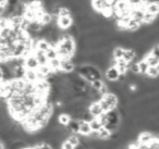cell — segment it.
<instances>
[{
    "instance_id": "cell-18",
    "label": "cell",
    "mask_w": 159,
    "mask_h": 149,
    "mask_svg": "<svg viewBox=\"0 0 159 149\" xmlns=\"http://www.w3.org/2000/svg\"><path fill=\"white\" fill-rule=\"evenodd\" d=\"M124 52H125V48H123V47H121V46H117L113 48L112 57L115 58V59H121V58H123Z\"/></svg>"
},
{
    "instance_id": "cell-24",
    "label": "cell",
    "mask_w": 159,
    "mask_h": 149,
    "mask_svg": "<svg viewBox=\"0 0 159 149\" xmlns=\"http://www.w3.org/2000/svg\"><path fill=\"white\" fill-rule=\"evenodd\" d=\"M128 2L131 8H139L145 3V1L144 0H128Z\"/></svg>"
},
{
    "instance_id": "cell-12",
    "label": "cell",
    "mask_w": 159,
    "mask_h": 149,
    "mask_svg": "<svg viewBox=\"0 0 159 149\" xmlns=\"http://www.w3.org/2000/svg\"><path fill=\"white\" fill-rule=\"evenodd\" d=\"M142 24L143 23L139 22V21L134 20V19H131L130 22L128 23V25H126V31L128 32H137L139 29L142 27Z\"/></svg>"
},
{
    "instance_id": "cell-3",
    "label": "cell",
    "mask_w": 159,
    "mask_h": 149,
    "mask_svg": "<svg viewBox=\"0 0 159 149\" xmlns=\"http://www.w3.org/2000/svg\"><path fill=\"white\" fill-rule=\"evenodd\" d=\"M57 24L63 31H68L73 24H74V19L72 16H59L57 20Z\"/></svg>"
},
{
    "instance_id": "cell-17",
    "label": "cell",
    "mask_w": 159,
    "mask_h": 149,
    "mask_svg": "<svg viewBox=\"0 0 159 149\" xmlns=\"http://www.w3.org/2000/svg\"><path fill=\"white\" fill-rule=\"evenodd\" d=\"M111 131L110 129H108L107 127H102L100 131H98V137H99V139H102V140H108L110 139L111 137Z\"/></svg>"
},
{
    "instance_id": "cell-27",
    "label": "cell",
    "mask_w": 159,
    "mask_h": 149,
    "mask_svg": "<svg viewBox=\"0 0 159 149\" xmlns=\"http://www.w3.org/2000/svg\"><path fill=\"white\" fill-rule=\"evenodd\" d=\"M23 149H36V147L35 146H30V145H29V146L24 147Z\"/></svg>"
},
{
    "instance_id": "cell-7",
    "label": "cell",
    "mask_w": 159,
    "mask_h": 149,
    "mask_svg": "<svg viewBox=\"0 0 159 149\" xmlns=\"http://www.w3.org/2000/svg\"><path fill=\"white\" fill-rule=\"evenodd\" d=\"M51 47H52L51 43L48 39H46V38H39L35 43V50H40L44 51V52H47Z\"/></svg>"
},
{
    "instance_id": "cell-11",
    "label": "cell",
    "mask_w": 159,
    "mask_h": 149,
    "mask_svg": "<svg viewBox=\"0 0 159 149\" xmlns=\"http://www.w3.org/2000/svg\"><path fill=\"white\" fill-rule=\"evenodd\" d=\"M24 79L30 83H35L38 81L37 77V70H31V69H26V72H25Z\"/></svg>"
},
{
    "instance_id": "cell-20",
    "label": "cell",
    "mask_w": 159,
    "mask_h": 149,
    "mask_svg": "<svg viewBox=\"0 0 159 149\" xmlns=\"http://www.w3.org/2000/svg\"><path fill=\"white\" fill-rule=\"evenodd\" d=\"M139 73H141V74H143V75L147 74V71H148V69H149V64L147 63V61H146L144 58L139 61Z\"/></svg>"
},
{
    "instance_id": "cell-1",
    "label": "cell",
    "mask_w": 159,
    "mask_h": 149,
    "mask_svg": "<svg viewBox=\"0 0 159 149\" xmlns=\"http://www.w3.org/2000/svg\"><path fill=\"white\" fill-rule=\"evenodd\" d=\"M100 105H102V108L104 110L105 113L111 111V110L117 109L118 105H119V97H118L117 94L115 93H107L106 95L102 96V98L99 100Z\"/></svg>"
},
{
    "instance_id": "cell-16",
    "label": "cell",
    "mask_w": 159,
    "mask_h": 149,
    "mask_svg": "<svg viewBox=\"0 0 159 149\" xmlns=\"http://www.w3.org/2000/svg\"><path fill=\"white\" fill-rule=\"evenodd\" d=\"M66 127H68V129L71 132V133L77 134L80 132V120L72 119V120H71V122L69 123V125Z\"/></svg>"
},
{
    "instance_id": "cell-10",
    "label": "cell",
    "mask_w": 159,
    "mask_h": 149,
    "mask_svg": "<svg viewBox=\"0 0 159 149\" xmlns=\"http://www.w3.org/2000/svg\"><path fill=\"white\" fill-rule=\"evenodd\" d=\"M92 132H93V129H92L89 122H87V121H84V120L81 119V120H80V132H79V134L84 135V136H89Z\"/></svg>"
},
{
    "instance_id": "cell-26",
    "label": "cell",
    "mask_w": 159,
    "mask_h": 149,
    "mask_svg": "<svg viewBox=\"0 0 159 149\" xmlns=\"http://www.w3.org/2000/svg\"><path fill=\"white\" fill-rule=\"evenodd\" d=\"M74 148H75V147L73 146V145L71 144L68 139L64 140V142H62V149H74Z\"/></svg>"
},
{
    "instance_id": "cell-23",
    "label": "cell",
    "mask_w": 159,
    "mask_h": 149,
    "mask_svg": "<svg viewBox=\"0 0 159 149\" xmlns=\"http://www.w3.org/2000/svg\"><path fill=\"white\" fill-rule=\"evenodd\" d=\"M91 85H92V87H93L94 89H96V90H98V92H99L100 88L105 85V83H104V81H102V79H95L94 82H92Z\"/></svg>"
},
{
    "instance_id": "cell-8",
    "label": "cell",
    "mask_w": 159,
    "mask_h": 149,
    "mask_svg": "<svg viewBox=\"0 0 159 149\" xmlns=\"http://www.w3.org/2000/svg\"><path fill=\"white\" fill-rule=\"evenodd\" d=\"M89 112L95 116V118H99L102 113H105L99 101H93V102L91 103V106H89Z\"/></svg>"
},
{
    "instance_id": "cell-15",
    "label": "cell",
    "mask_w": 159,
    "mask_h": 149,
    "mask_svg": "<svg viewBox=\"0 0 159 149\" xmlns=\"http://www.w3.org/2000/svg\"><path fill=\"white\" fill-rule=\"evenodd\" d=\"M34 53H35V56L37 57L38 62H39L40 65H45V64H48L49 59L47 58L46 52H44V51H40V50H35V51H34Z\"/></svg>"
},
{
    "instance_id": "cell-5",
    "label": "cell",
    "mask_w": 159,
    "mask_h": 149,
    "mask_svg": "<svg viewBox=\"0 0 159 149\" xmlns=\"http://www.w3.org/2000/svg\"><path fill=\"white\" fill-rule=\"evenodd\" d=\"M120 75H121V73H120V71L118 70L117 66L115 65H110L108 66V69L106 70V73H105V76H106V79L109 82H116L119 79Z\"/></svg>"
},
{
    "instance_id": "cell-2",
    "label": "cell",
    "mask_w": 159,
    "mask_h": 149,
    "mask_svg": "<svg viewBox=\"0 0 159 149\" xmlns=\"http://www.w3.org/2000/svg\"><path fill=\"white\" fill-rule=\"evenodd\" d=\"M92 7L96 12L100 13L104 10L112 7V0H92Z\"/></svg>"
},
{
    "instance_id": "cell-28",
    "label": "cell",
    "mask_w": 159,
    "mask_h": 149,
    "mask_svg": "<svg viewBox=\"0 0 159 149\" xmlns=\"http://www.w3.org/2000/svg\"><path fill=\"white\" fill-rule=\"evenodd\" d=\"M157 46H158V47H159V44H158V45H157Z\"/></svg>"
},
{
    "instance_id": "cell-13",
    "label": "cell",
    "mask_w": 159,
    "mask_h": 149,
    "mask_svg": "<svg viewBox=\"0 0 159 149\" xmlns=\"http://www.w3.org/2000/svg\"><path fill=\"white\" fill-rule=\"evenodd\" d=\"M144 59L147 61V63L149 64V66H156L159 64V59L152 52V51L146 53V55L144 56Z\"/></svg>"
},
{
    "instance_id": "cell-22",
    "label": "cell",
    "mask_w": 159,
    "mask_h": 149,
    "mask_svg": "<svg viewBox=\"0 0 159 149\" xmlns=\"http://www.w3.org/2000/svg\"><path fill=\"white\" fill-rule=\"evenodd\" d=\"M68 140L71 142V144L73 145L74 147H76V146H79L80 144H81V138L79 137V136L76 135V134H74L73 133L72 135H70L68 137Z\"/></svg>"
},
{
    "instance_id": "cell-21",
    "label": "cell",
    "mask_w": 159,
    "mask_h": 149,
    "mask_svg": "<svg viewBox=\"0 0 159 149\" xmlns=\"http://www.w3.org/2000/svg\"><path fill=\"white\" fill-rule=\"evenodd\" d=\"M46 56H47V58H48L49 60H52V59H56V58H58V57H59V55H58L57 48H56L55 46H52L46 52Z\"/></svg>"
},
{
    "instance_id": "cell-25",
    "label": "cell",
    "mask_w": 159,
    "mask_h": 149,
    "mask_svg": "<svg viewBox=\"0 0 159 149\" xmlns=\"http://www.w3.org/2000/svg\"><path fill=\"white\" fill-rule=\"evenodd\" d=\"M36 149H52L51 148V145L49 144L48 142H37L35 145Z\"/></svg>"
},
{
    "instance_id": "cell-14",
    "label": "cell",
    "mask_w": 159,
    "mask_h": 149,
    "mask_svg": "<svg viewBox=\"0 0 159 149\" xmlns=\"http://www.w3.org/2000/svg\"><path fill=\"white\" fill-rule=\"evenodd\" d=\"M71 120H72V116H71V114L66 113V112L60 113L59 115H58V121H59L60 124L63 125V126H68L69 123L71 122Z\"/></svg>"
},
{
    "instance_id": "cell-9",
    "label": "cell",
    "mask_w": 159,
    "mask_h": 149,
    "mask_svg": "<svg viewBox=\"0 0 159 149\" xmlns=\"http://www.w3.org/2000/svg\"><path fill=\"white\" fill-rule=\"evenodd\" d=\"M144 7L147 12H150L155 16L159 14V1H146Z\"/></svg>"
},
{
    "instance_id": "cell-4",
    "label": "cell",
    "mask_w": 159,
    "mask_h": 149,
    "mask_svg": "<svg viewBox=\"0 0 159 149\" xmlns=\"http://www.w3.org/2000/svg\"><path fill=\"white\" fill-rule=\"evenodd\" d=\"M24 65L26 69H31V70H37L39 68L40 64L38 62V59L35 56V53L32 52L31 55L24 58Z\"/></svg>"
},
{
    "instance_id": "cell-6",
    "label": "cell",
    "mask_w": 159,
    "mask_h": 149,
    "mask_svg": "<svg viewBox=\"0 0 159 149\" xmlns=\"http://www.w3.org/2000/svg\"><path fill=\"white\" fill-rule=\"evenodd\" d=\"M155 136L152 132L149 131H143L139 134V137H137V140L139 142V144H145V145H149L152 140L155 139Z\"/></svg>"
},
{
    "instance_id": "cell-19",
    "label": "cell",
    "mask_w": 159,
    "mask_h": 149,
    "mask_svg": "<svg viewBox=\"0 0 159 149\" xmlns=\"http://www.w3.org/2000/svg\"><path fill=\"white\" fill-rule=\"evenodd\" d=\"M89 124H91V127H92V129H93V132H98L104 127V125L102 124V122H100V120L98 118H94L93 120L89 122Z\"/></svg>"
}]
</instances>
